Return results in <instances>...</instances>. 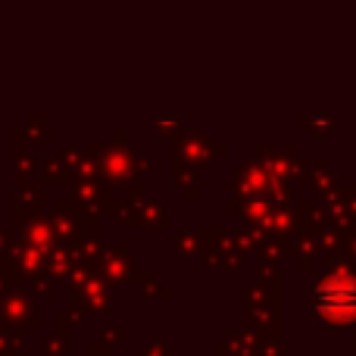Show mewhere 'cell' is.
<instances>
[{"instance_id":"obj_1","label":"cell","mask_w":356,"mask_h":356,"mask_svg":"<svg viewBox=\"0 0 356 356\" xmlns=\"http://www.w3.org/2000/svg\"><path fill=\"white\" fill-rule=\"evenodd\" d=\"M316 316L328 325H350L356 322V278L350 275H332L319 282L313 297Z\"/></svg>"}]
</instances>
